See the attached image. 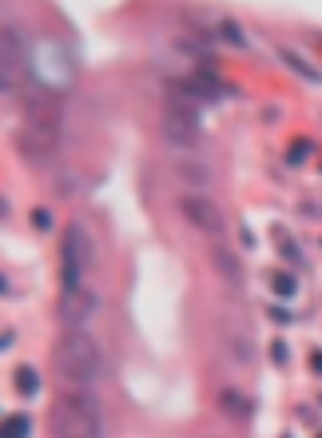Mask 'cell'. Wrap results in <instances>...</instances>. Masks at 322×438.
<instances>
[{
	"mask_svg": "<svg viewBox=\"0 0 322 438\" xmlns=\"http://www.w3.org/2000/svg\"><path fill=\"white\" fill-rule=\"evenodd\" d=\"M271 355H274V363H287V347H283V343H274Z\"/></svg>",
	"mask_w": 322,
	"mask_h": 438,
	"instance_id": "obj_20",
	"label": "cell"
},
{
	"mask_svg": "<svg viewBox=\"0 0 322 438\" xmlns=\"http://www.w3.org/2000/svg\"><path fill=\"white\" fill-rule=\"evenodd\" d=\"M219 410H227L231 419H247V414H251V403L243 399L239 390H219Z\"/></svg>",
	"mask_w": 322,
	"mask_h": 438,
	"instance_id": "obj_11",
	"label": "cell"
},
{
	"mask_svg": "<svg viewBox=\"0 0 322 438\" xmlns=\"http://www.w3.org/2000/svg\"><path fill=\"white\" fill-rule=\"evenodd\" d=\"M211 263H215V267H219V275H227L231 279V283H235V279H243V267H239V259H235V255H231V251H227V247H211Z\"/></svg>",
	"mask_w": 322,
	"mask_h": 438,
	"instance_id": "obj_9",
	"label": "cell"
},
{
	"mask_svg": "<svg viewBox=\"0 0 322 438\" xmlns=\"http://www.w3.org/2000/svg\"><path fill=\"white\" fill-rule=\"evenodd\" d=\"M52 363H56V374L64 383H72V387H88L104 371V355H100V347L92 343V335H84V331H68L64 339L56 343Z\"/></svg>",
	"mask_w": 322,
	"mask_h": 438,
	"instance_id": "obj_1",
	"label": "cell"
},
{
	"mask_svg": "<svg viewBox=\"0 0 322 438\" xmlns=\"http://www.w3.org/2000/svg\"><path fill=\"white\" fill-rule=\"evenodd\" d=\"M12 383H17V390L24 394V399H32L36 390H40V374H36V367H17Z\"/></svg>",
	"mask_w": 322,
	"mask_h": 438,
	"instance_id": "obj_12",
	"label": "cell"
},
{
	"mask_svg": "<svg viewBox=\"0 0 322 438\" xmlns=\"http://www.w3.org/2000/svg\"><path fill=\"white\" fill-rule=\"evenodd\" d=\"M17 147L24 160L32 163H48L60 147V116L52 112L44 100H32L28 112H24V124L17 131Z\"/></svg>",
	"mask_w": 322,
	"mask_h": 438,
	"instance_id": "obj_2",
	"label": "cell"
},
{
	"mask_svg": "<svg viewBox=\"0 0 322 438\" xmlns=\"http://www.w3.org/2000/svg\"><path fill=\"white\" fill-rule=\"evenodd\" d=\"M271 291H274V295H283V299H290V295L299 291V279L287 275V271H278V275L271 279Z\"/></svg>",
	"mask_w": 322,
	"mask_h": 438,
	"instance_id": "obj_15",
	"label": "cell"
},
{
	"mask_svg": "<svg viewBox=\"0 0 322 438\" xmlns=\"http://www.w3.org/2000/svg\"><path fill=\"white\" fill-rule=\"evenodd\" d=\"M163 140L176 147H191L199 140V124H195V112L191 108H179L171 104L167 112H163Z\"/></svg>",
	"mask_w": 322,
	"mask_h": 438,
	"instance_id": "obj_6",
	"label": "cell"
},
{
	"mask_svg": "<svg viewBox=\"0 0 322 438\" xmlns=\"http://www.w3.org/2000/svg\"><path fill=\"white\" fill-rule=\"evenodd\" d=\"M28 430H32V419H28V414H8L4 426H0V438H28Z\"/></svg>",
	"mask_w": 322,
	"mask_h": 438,
	"instance_id": "obj_13",
	"label": "cell"
},
{
	"mask_svg": "<svg viewBox=\"0 0 322 438\" xmlns=\"http://www.w3.org/2000/svg\"><path fill=\"white\" fill-rule=\"evenodd\" d=\"M176 176L183 179V183H191V188H207V183H211V172L203 167V163H191V160H179L176 163Z\"/></svg>",
	"mask_w": 322,
	"mask_h": 438,
	"instance_id": "obj_10",
	"label": "cell"
},
{
	"mask_svg": "<svg viewBox=\"0 0 322 438\" xmlns=\"http://www.w3.org/2000/svg\"><path fill=\"white\" fill-rule=\"evenodd\" d=\"M179 211H183L195 228L203 231V235H211V239H219V235H223V228H227V223H223V211L215 208L207 195H183V199H179Z\"/></svg>",
	"mask_w": 322,
	"mask_h": 438,
	"instance_id": "obj_5",
	"label": "cell"
},
{
	"mask_svg": "<svg viewBox=\"0 0 322 438\" xmlns=\"http://www.w3.org/2000/svg\"><path fill=\"white\" fill-rule=\"evenodd\" d=\"M32 223H36L40 231H48V228H52V215H48L44 208H36V211H32Z\"/></svg>",
	"mask_w": 322,
	"mask_h": 438,
	"instance_id": "obj_18",
	"label": "cell"
},
{
	"mask_svg": "<svg viewBox=\"0 0 322 438\" xmlns=\"http://www.w3.org/2000/svg\"><path fill=\"white\" fill-rule=\"evenodd\" d=\"M96 315V295L92 291H64V299H60V319H64L72 331H80L88 319Z\"/></svg>",
	"mask_w": 322,
	"mask_h": 438,
	"instance_id": "obj_7",
	"label": "cell"
},
{
	"mask_svg": "<svg viewBox=\"0 0 322 438\" xmlns=\"http://www.w3.org/2000/svg\"><path fill=\"white\" fill-rule=\"evenodd\" d=\"M88 259H92V247H88V231L80 223H68L64 231V291H80V279L88 271Z\"/></svg>",
	"mask_w": 322,
	"mask_h": 438,
	"instance_id": "obj_4",
	"label": "cell"
},
{
	"mask_svg": "<svg viewBox=\"0 0 322 438\" xmlns=\"http://www.w3.org/2000/svg\"><path fill=\"white\" fill-rule=\"evenodd\" d=\"M219 33H223L231 44H239V48L247 44V40H243V33H239V24H231V20H223V28H219Z\"/></svg>",
	"mask_w": 322,
	"mask_h": 438,
	"instance_id": "obj_17",
	"label": "cell"
},
{
	"mask_svg": "<svg viewBox=\"0 0 322 438\" xmlns=\"http://www.w3.org/2000/svg\"><path fill=\"white\" fill-rule=\"evenodd\" d=\"M310 156V140H294V147L287 152V163H303Z\"/></svg>",
	"mask_w": 322,
	"mask_h": 438,
	"instance_id": "obj_16",
	"label": "cell"
},
{
	"mask_svg": "<svg viewBox=\"0 0 322 438\" xmlns=\"http://www.w3.org/2000/svg\"><path fill=\"white\" fill-rule=\"evenodd\" d=\"M310 371L322 374V351H310Z\"/></svg>",
	"mask_w": 322,
	"mask_h": 438,
	"instance_id": "obj_19",
	"label": "cell"
},
{
	"mask_svg": "<svg viewBox=\"0 0 322 438\" xmlns=\"http://www.w3.org/2000/svg\"><path fill=\"white\" fill-rule=\"evenodd\" d=\"M278 56H283V60H287V64L294 68V72H299L303 80H310V84H319V80H322V76H319V68H310V64H306V60H303V56H294V52H290V48H283V52H278Z\"/></svg>",
	"mask_w": 322,
	"mask_h": 438,
	"instance_id": "obj_14",
	"label": "cell"
},
{
	"mask_svg": "<svg viewBox=\"0 0 322 438\" xmlns=\"http://www.w3.org/2000/svg\"><path fill=\"white\" fill-rule=\"evenodd\" d=\"M0 76H4V88H17L20 84V44L12 28L0 33Z\"/></svg>",
	"mask_w": 322,
	"mask_h": 438,
	"instance_id": "obj_8",
	"label": "cell"
},
{
	"mask_svg": "<svg viewBox=\"0 0 322 438\" xmlns=\"http://www.w3.org/2000/svg\"><path fill=\"white\" fill-rule=\"evenodd\" d=\"M319 438H322V430H319Z\"/></svg>",
	"mask_w": 322,
	"mask_h": 438,
	"instance_id": "obj_21",
	"label": "cell"
},
{
	"mask_svg": "<svg viewBox=\"0 0 322 438\" xmlns=\"http://www.w3.org/2000/svg\"><path fill=\"white\" fill-rule=\"evenodd\" d=\"M52 435L56 438H100L104 419L88 390H68L52 403Z\"/></svg>",
	"mask_w": 322,
	"mask_h": 438,
	"instance_id": "obj_3",
	"label": "cell"
}]
</instances>
